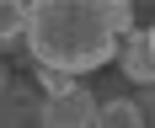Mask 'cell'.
I'll return each mask as SVG.
<instances>
[{"label": "cell", "mask_w": 155, "mask_h": 128, "mask_svg": "<svg viewBox=\"0 0 155 128\" xmlns=\"http://www.w3.org/2000/svg\"><path fill=\"white\" fill-rule=\"evenodd\" d=\"M96 128H144V112H139V101H102L96 107Z\"/></svg>", "instance_id": "obj_5"}, {"label": "cell", "mask_w": 155, "mask_h": 128, "mask_svg": "<svg viewBox=\"0 0 155 128\" xmlns=\"http://www.w3.org/2000/svg\"><path fill=\"white\" fill-rule=\"evenodd\" d=\"M96 101L86 85H70L59 96H43V128H96Z\"/></svg>", "instance_id": "obj_2"}, {"label": "cell", "mask_w": 155, "mask_h": 128, "mask_svg": "<svg viewBox=\"0 0 155 128\" xmlns=\"http://www.w3.org/2000/svg\"><path fill=\"white\" fill-rule=\"evenodd\" d=\"M27 32V0H0V48H11Z\"/></svg>", "instance_id": "obj_6"}, {"label": "cell", "mask_w": 155, "mask_h": 128, "mask_svg": "<svg viewBox=\"0 0 155 128\" xmlns=\"http://www.w3.org/2000/svg\"><path fill=\"white\" fill-rule=\"evenodd\" d=\"M38 128H43V123H38Z\"/></svg>", "instance_id": "obj_12"}, {"label": "cell", "mask_w": 155, "mask_h": 128, "mask_svg": "<svg viewBox=\"0 0 155 128\" xmlns=\"http://www.w3.org/2000/svg\"><path fill=\"white\" fill-rule=\"evenodd\" d=\"M134 27V0H27V53L70 75L102 69Z\"/></svg>", "instance_id": "obj_1"}, {"label": "cell", "mask_w": 155, "mask_h": 128, "mask_svg": "<svg viewBox=\"0 0 155 128\" xmlns=\"http://www.w3.org/2000/svg\"><path fill=\"white\" fill-rule=\"evenodd\" d=\"M43 123V107H38V91H27V85H16L0 96V128H38Z\"/></svg>", "instance_id": "obj_4"}, {"label": "cell", "mask_w": 155, "mask_h": 128, "mask_svg": "<svg viewBox=\"0 0 155 128\" xmlns=\"http://www.w3.org/2000/svg\"><path fill=\"white\" fill-rule=\"evenodd\" d=\"M139 112H144V117H155V85H144V96H139Z\"/></svg>", "instance_id": "obj_8"}, {"label": "cell", "mask_w": 155, "mask_h": 128, "mask_svg": "<svg viewBox=\"0 0 155 128\" xmlns=\"http://www.w3.org/2000/svg\"><path fill=\"white\" fill-rule=\"evenodd\" d=\"M11 91V69H5V64H0V96Z\"/></svg>", "instance_id": "obj_9"}, {"label": "cell", "mask_w": 155, "mask_h": 128, "mask_svg": "<svg viewBox=\"0 0 155 128\" xmlns=\"http://www.w3.org/2000/svg\"><path fill=\"white\" fill-rule=\"evenodd\" d=\"M150 37H155V27H150Z\"/></svg>", "instance_id": "obj_11"}, {"label": "cell", "mask_w": 155, "mask_h": 128, "mask_svg": "<svg viewBox=\"0 0 155 128\" xmlns=\"http://www.w3.org/2000/svg\"><path fill=\"white\" fill-rule=\"evenodd\" d=\"M118 64H123V75L134 85H155V37L139 27L123 32V43H118Z\"/></svg>", "instance_id": "obj_3"}, {"label": "cell", "mask_w": 155, "mask_h": 128, "mask_svg": "<svg viewBox=\"0 0 155 128\" xmlns=\"http://www.w3.org/2000/svg\"><path fill=\"white\" fill-rule=\"evenodd\" d=\"M139 5H150V0H134V11H139Z\"/></svg>", "instance_id": "obj_10"}, {"label": "cell", "mask_w": 155, "mask_h": 128, "mask_svg": "<svg viewBox=\"0 0 155 128\" xmlns=\"http://www.w3.org/2000/svg\"><path fill=\"white\" fill-rule=\"evenodd\" d=\"M38 85H43V96H59V91H70V85H80V75L54 69V64H38Z\"/></svg>", "instance_id": "obj_7"}]
</instances>
